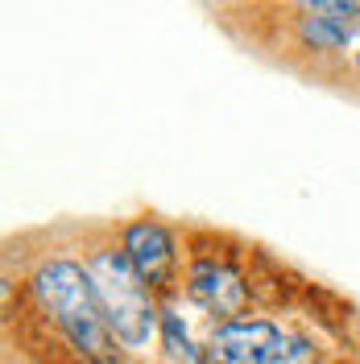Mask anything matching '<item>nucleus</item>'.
I'll use <instances>...</instances> for the list:
<instances>
[{"label": "nucleus", "mask_w": 360, "mask_h": 364, "mask_svg": "<svg viewBox=\"0 0 360 364\" xmlns=\"http://www.w3.org/2000/svg\"><path fill=\"white\" fill-rule=\"evenodd\" d=\"M33 294L46 311L54 315V323L67 331V340L88 352L95 360H108L112 356V327L104 318V306L95 298L88 265H75V261H46L42 269L33 273Z\"/></svg>", "instance_id": "1"}, {"label": "nucleus", "mask_w": 360, "mask_h": 364, "mask_svg": "<svg viewBox=\"0 0 360 364\" xmlns=\"http://www.w3.org/2000/svg\"><path fill=\"white\" fill-rule=\"evenodd\" d=\"M88 273L95 298L104 306V318L112 327V336L129 348L149 343L158 331V311H154V290L145 286V277L137 273L125 249H95L88 257Z\"/></svg>", "instance_id": "2"}, {"label": "nucleus", "mask_w": 360, "mask_h": 364, "mask_svg": "<svg viewBox=\"0 0 360 364\" xmlns=\"http://www.w3.org/2000/svg\"><path fill=\"white\" fill-rule=\"evenodd\" d=\"M298 352L294 340L273 327L270 318H224L207 343H203V360L207 364H286Z\"/></svg>", "instance_id": "3"}, {"label": "nucleus", "mask_w": 360, "mask_h": 364, "mask_svg": "<svg viewBox=\"0 0 360 364\" xmlns=\"http://www.w3.org/2000/svg\"><path fill=\"white\" fill-rule=\"evenodd\" d=\"M129 261L137 265V273L145 277L149 290H166L174 277V240L158 220H133L125 228V245Z\"/></svg>", "instance_id": "4"}, {"label": "nucleus", "mask_w": 360, "mask_h": 364, "mask_svg": "<svg viewBox=\"0 0 360 364\" xmlns=\"http://www.w3.org/2000/svg\"><path fill=\"white\" fill-rule=\"evenodd\" d=\"M186 290H191V298L199 306H207V311H216L224 318L245 315V306H248V290L240 282V273L220 265V261H195L191 277H186Z\"/></svg>", "instance_id": "5"}, {"label": "nucleus", "mask_w": 360, "mask_h": 364, "mask_svg": "<svg viewBox=\"0 0 360 364\" xmlns=\"http://www.w3.org/2000/svg\"><path fill=\"white\" fill-rule=\"evenodd\" d=\"M360 29V17H302L298 21V33H302V42L315 46V50H339V46H348L356 38Z\"/></svg>", "instance_id": "6"}, {"label": "nucleus", "mask_w": 360, "mask_h": 364, "mask_svg": "<svg viewBox=\"0 0 360 364\" xmlns=\"http://www.w3.org/2000/svg\"><path fill=\"white\" fill-rule=\"evenodd\" d=\"M162 336H166V348H170V356H179V360L186 364H199V352L191 348V340H186V331H182V323L179 315H162Z\"/></svg>", "instance_id": "7"}, {"label": "nucleus", "mask_w": 360, "mask_h": 364, "mask_svg": "<svg viewBox=\"0 0 360 364\" xmlns=\"http://www.w3.org/2000/svg\"><path fill=\"white\" fill-rule=\"evenodd\" d=\"M319 17H360V0H302Z\"/></svg>", "instance_id": "8"}, {"label": "nucleus", "mask_w": 360, "mask_h": 364, "mask_svg": "<svg viewBox=\"0 0 360 364\" xmlns=\"http://www.w3.org/2000/svg\"><path fill=\"white\" fill-rule=\"evenodd\" d=\"M356 63H360V58H356Z\"/></svg>", "instance_id": "9"}]
</instances>
